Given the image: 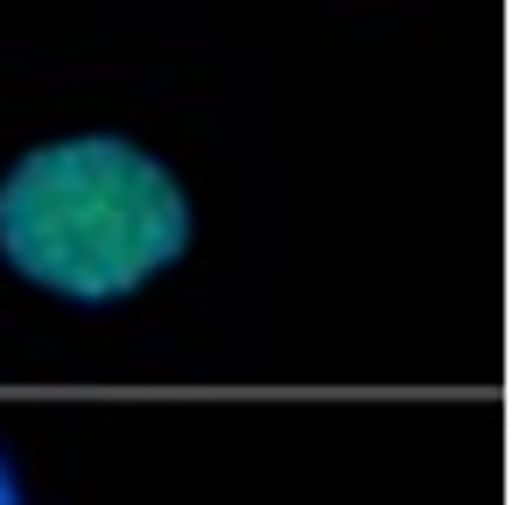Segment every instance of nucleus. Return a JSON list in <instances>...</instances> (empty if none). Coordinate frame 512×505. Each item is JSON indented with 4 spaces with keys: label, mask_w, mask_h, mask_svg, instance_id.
<instances>
[{
    "label": "nucleus",
    "mask_w": 512,
    "mask_h": 505,
    "mask_svg": "<svg viewBox=\"0 0 512 505\" xmlns=\"http://www.w3.org/2000/svg\"><path fill=\"white\" fill-rule=\"evenodd\" d=\"M183 246L190 197L141 141L71 134L0 176V260L64 302H127Z\"/></svg>",
    "instance_id": "obj_1"
},
{
    "label": "nucleus",
    "mask_w": 512,
    "mask_h": 505,
    "mask_svg": "<svg viewBox=\"0 0 512 505\" xmlns=\"http://www.w3.org/2000/svg\"><path fill=\"white\" fill-rule=\"evenodd\" d=\"M0 505H22V491H15V470H8V456H0Z\"/></svg>",
    "instance_id": "obj_2"
}]
</instances>
